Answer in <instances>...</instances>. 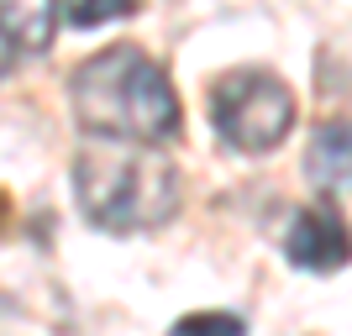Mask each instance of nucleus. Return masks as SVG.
<instances>
[{"mask_svg": "<svg viewBox=\"0 0 352 336\" xmlns=\"http://www.w3.org/2000/svg\"><path fill=\"white\" fill-rule=\"evenodd\" d=\"M74 116L100 142L163 147L179 137V95L168 85L163 63H153L142 47H105L85 58L69 79Z\"/></svg>", "mask_w": 352, "mask_h": 336, "instance_id": "f257e3e1", "label": "nucleus"}, {"mask_svg": "<svg viewBox=\"0 0 352 336\" xmlns=\"http://www.w3.org/2000/svg\"><path fill=\"white\" fill-rule=\"evenodd\" d=\"M74 194L89 226L100 232H147L179 210V174L158 147L100 142L74 158Z\"/></svg>", "mask_w": 352, "mask_h": 336, "instance_id": "f03ea898", "label": "nucleus"}, {"mask_svg": "<svg viewBox=\"0 0 352 336\" xmlns=\"http://www.w3.org/2000/svg\"><path fill=\"white\" fill-rule=\"evenodd\" d=\"M210 126L236 153H274L294 126V95L279 74L236 69L210 89Z\"/></svg>", "mask_w": 352, "mask_h": 336, "instance_id": "7ed1b4c3", "label": "nucleus"}, {"mask_svg": "<svg viewBox=\"0 0 352 336\" xmlns=\"http://www.w3.org/2000/svg\"><path fill=\"white\" fill-rule=\"evenodd\" d=\"M284 258L305 273H337L347 268V226L326 210H294L289 236H284Z\"/></svg>", "mask_w": 352, "mask_h": 336, "instance_id": "20e7f679", "label": "nucleus"}, {"mask_svg": "<svg viewBox=\"0 0 352 336\" xmlns=\"http://www.w3.org/2000/svg\"><path fill=\"white\" fill-rule=\"evenodd\" d=\"M58 32V0H0V37L21 53H47Z\"/></svg>", "mask_w": 352, "mask_h": 336, "instance_id": "39448f33", "label": "nucleus"}, {"mask_svg": "<svg viewBox=\"0 0 352 336\" xmlns=\"http://www.w3.org/2000/svg\"><path fill=\"white\" fill-rule=\"evenodd\" d=\"M347 121H326V126H316V137H310V153H305V174L310 184L321 194H347Z\"/></svg>", "mask_w": 352, "mask_h": 336, "instance_id": "423d86ee", "label": "nucleus"}, {"mask_svg": "<svg viewBox=\"0 0 352 336\" xmlns=\"http://www.w3.org/2000/svg\"><path fill=\"white\" fill-rule=\"evenodd\" d=\"M168 336H248V326L232 310H195V315H179Z\"/></svg>", "mask_w": 352, "mask_h": 336, "instance_id": "0eeeda50", "label": "nucleus"}, {"mask_svg": "<svg viewBox=\"0 0 352 336\" xmlns=\"http://www.w3.org/2000/svg\"><path fill=\"white\" fill-rule=\"evenodd\" d=\"M58 11L69 16L74 27H105V21H116V16H132L137 0H58Z\"/></svg>", "mask_w": 352, "mask_h": 336, "instance_id": "6e6552de", "label": "nucleus"}, {"mask_svg": "<svg viewBox=\"0 0 352 336\" xmlns=\"http://www.w3.org/2000/svg\"><path fill=\"white\" fill-rule=\"evenodd\" d=\"M11 69V47H6V37H0V74Z\"/></svg>", "mask_w": 352, "mask_h": 336, "instance_id": "1a4fd4ad", "label": "nucleus"}]
</instances>
